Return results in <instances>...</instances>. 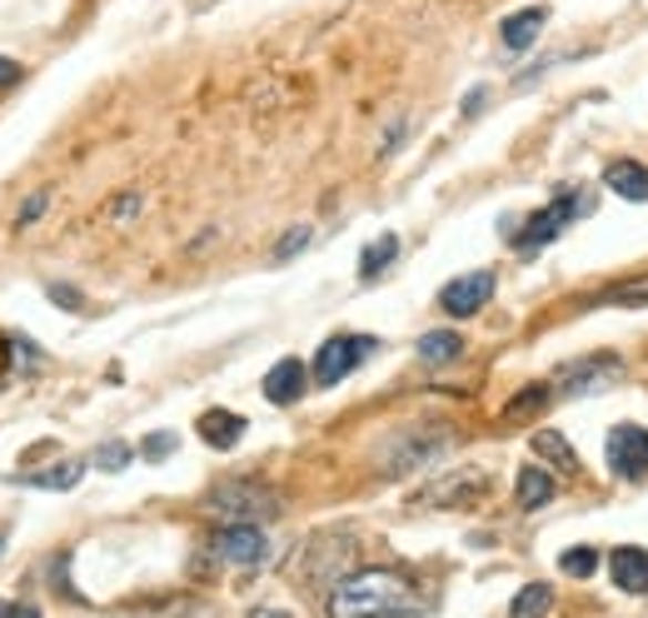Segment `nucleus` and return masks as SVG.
<instances>
[{
	"label": "nucleus",
	"instance_id": "aec40b11",
	"mask_svg": "<svg viewBox=\"0 0 648 618\" xmlns=\"http://www.w3.org/2000/svg\"><path fill=\"white\" fill-rule=\"evenodd\" d=\"M95 464H100V468H110V474H115V468H125V464H130V444H120V439L100 444V449H95Z\"/></svg>",
	"mask_w": 648,
	"mask_h": 618
},
{
	"label": "nucleus",
	"instance_id": "9d476101",
	"mask_svg": "<svg viewBox=\"0 0 648 618\" xmlns=\"http://www.w3.org/2000/svg\"><path fill=\"white\" fill-rule=\"evenodd\" d=\"M608 568H614L618 588H628V594H648V554L644 548H614Z\"/></svg>",
	"mask_w": 648,
	"mask_h": 618
},
{
	"label": "nucleus",
	"instance_id": "c85d7f7f",
	"mask_svg": "<svg viewBox=\"0 0 648 618\" xmlns=\"http://www.w3.org/2000/svg\"><path fill=\"white\" fill-rule=\"evenodd\" d=\"M249 618H289V614H285V608H255Z\"/></svg>",
	"mask_w": 648,
	"mask_h": 618
},
{
	"label": "nucleus",
	"instance_id": "f8f14e48",
	"mask_svg": "<svg viewBox=\"0 0 648 618\" xmlns=\"http://www.w3.org/2000/svg\"><path fill=\"white\" fill-rule=\"evenodd\" d=\"M544 20H548L544 6H524V10H514V16L504 20V30H498V35H504L508 50H528V45H534V35L544 30Z\"/></svg>",
	"mask_w": 648,
	"mask_h": 618
},
{
	"label": "nucleus",
	"instance_id": "4be33fe9",
	"mask_svg": "<svg viewBox=\"0 0 648 618\" xmlns=\"http://www.w3.org/2000/svg\"><path fill=\"white\" fill-rule=\"evenodd\" d=\"M305 245H309V225H295V229H289V235L275 245V259H289L295 249H305Z\"/></svg>",
	"mask_w": 648,
	"mask_h": 618
},
{
	"label": "nucleus",
	"instance_id": "cd10ccee",
	"mask_svg": "<svg viewBox=\"0 0 648 618\" xmlns=\"http://www.w3.org/2000/svg\"><path fill=\"white\" fill-rule=\"evenodd\" d=\"M6 618H40V608H30V604H10V614Z\"/></svg>",
	"mask_w": 648,
	"mask_h": 618
},
{
	"label": "nucleus",
	"instance_id": "20e7f679",
	"mask_svg": "<svg viewBox=\"0 0 648 618\" xmlns=\"http://www.w3.org/2000/svg\"><path fill=\"white\" fill-rule=\"evenodd\" d=\"M608 468L618 478H644L648 474V429L644 424H618L608 434Z\"/></svg>",
	"mask_w": 648,
	"mask_h": 618
},
{
	"label": "nucleus",
	"instance_id": "7ed1b4c3",
	"mask_svg": "<svg viewBox=\"0 0 648 618\" xmlns=\"http://www.w3.org/2000/svg\"><path fill=\"white\" fill-rule=\"evenodd\" d=\"M578 209H588V205H584V195H574V189H568V195H558L554 205H544L534 219H528L524 229H518L514 245H518V249H538V245H548V239H554L558 229L568 225V219H578Z\"/></svg>",
	"mask_w": 648,
	"mask_h": 618
},
{
	"label": "nucleus",
	"instance_id": "f3484780",
	"mask_svg": "<svg viewBox=\"0 0 648 618\" xmlns=\"http://www.w3.org/2000/svg\"><path fill=\"white\" fill-rule=\"evenodd\" d=\"M399 255V239L394 235H379L374 245L364 249V255H359V279H374V275H384L389 269V259Z\"/></svg>",
	"mask_w": 648,
	"mask_h": 618
},
{
	"label": "nucleus",
	"instance_id": "f03ea898",
	"mask_svg": "<svg viewBox=\"0 0 648 618\" xmlns=\"http://www.w3.org/2000/svg\"><path fill=\"white\" fill-rule=\"evenodd\" d=\"M374 349V339L369 334H335V339H325L319 344V354H315V384H339L344 374H354L359 369V359Z\"/></svg>",
	"mask_w": 648,
	"mask_h": 618
},
{
	"label": "nucleus",
	"instance_id": "1a4fd4ad",
	"mask_svg": "<svg viewBox=\"0 0 648 618\" xmlns=\"http://www.w3.org/2000/svg\"><path fill=\"white\" fill-rule=\"evenodd\" d=\"M199 439L209 449H235L245 439V419L229 414V409H209V414H199Z\"/></svg>",
	"mask_w": 648,
	"mask_h": 618
},
{
	"label": "nucleus",
	"instance_id": "c756f323",
	"mask_svg": "<svg viewBox=\"0 0 648 618\" xmlns=\"http://www.w3.org/2000/svg\"><path fill=\"white\" fill-rule=\"evenodd\" d=\"M6 614H10V608H6V604H0V618H6Z\"/></svg>",
	"mask_w": 648,
	"mask_h": 618
},
{
	"label": "nucleus",
	"instance_id": "0eeeda50",
	"mask_svg": "<svg viewBox=\"0 0 648 618\" xmlns=\"http://www.w3.org/2000/svg\"><path fill=\"white\" fill-rule=\"evenodd\" d=\"M209 508H219V514H229V518H255V514H275V498L255 484H225Z\"/></svg>",
	"mask_w": 648,
	"mask_h": 618
},
{
	"label": "nucleus",
	"instance_id": "423d86ee",
	"mask_svg": "<svg viewBox=\"0 0 648 618\" xmlns=\"http://www.w3.org/2000/svg\"><path fill=\"white\" fill-rule=\"evenodd\" d=\"M215 554L225 558V564H235V568H255V564H265L269 544H265V534H259L255 524H229V528H219L215 534Z\"/></svg>",
	"mask_w": 648,
	"mask_h": 618
},
{
	"label": "nucleus",
	"instance_id": "5701e85b",
	"mask_svg": "<svg viewBox=\"0 0 648 618\" xmlns=\"http://www.w3.org/2000/svg\"><path fill=\"white\" fill-rule=\"evenodd\" d=\"M175 449V434H150L145 439V459H165Z\"/></svg>",
	"mask_w": 648,
	"mask_h": 618
},
{
	"label": "nucleus",
	"instance_id": "b1692460",
	"mask_svg": "<svg viewBox=\"0 0 648 618\" xmlns=\"http://www.w3.org/2000/svg\"><path fill=\"white\" fill-rule=\"evenodd\" d=\"M40 209H45V195H30L25 209H20V225H30V219H40Z\"/></svg>",
	"mask_w": 648,
	"mask_h": 618
},
{
	"label": "nucleus",
	"instance_id": "393cba45",
	"mask_svg": "<svg viewBox=\"0 0 648 618\" xmlns=\"http://www.w3.org/2000/svg\"><path fill=\"white\" fill-rule=\"evenodd\" d=\"M638 299H648V285H634V289H618L614 305H638Z\"/></svg>",
	"mask_w": 648,
	"mask_h": 618
},
{
	"label": "nucleus",
	"instance_id": "ddd939ff",
	"mask_svg": "<svg viewBox=\"0 0 648 618\" xmlns=\"http://www.w3.org/2000/svg\"><path fill=\"white\" fill-rule=\"evenodd\" d=\"M514 494H518V504H524V508H544L548 498H554V474H544L538 464H524V468H518Z\"/></svg>",
	"mask_w": 648,
	"mask_h": 618
},
{
	"label": "nucleus",
	"instance_id": "a878e982",
	"mask_svg": "<svg viewBox=\"0 0 648 618\" xmlns=\"http://www.w3.org/2000/svg\"><path fill=\"white\" fill-rule=\"evenodd\" d=\"M140 209V195H125V199H115V219H130Z\"/></svg>",
	"mask_w": 648,
	"mask_h": 618
},
{
	"label": "nucleus",
	"instance_id": "a211bd4d",
	"mask_svg": "<svg viewBox=\"0 0 648 618\" xmlns=\"http://www.w3.org/2000/svg\"><path fill=\"white\" fill-rule=\"evenodd\" d=\"M80 474H85V464H60V468H40V474H30L25 484H35V488H75Z\"/></svg>",
	"mask_w": 648,
	"mask_h": 618
},
{
	"label": "nucleus",
	"instance_id": "dca6fc26",
	"mask_svg": "<svg viewBox=\"0 0 648 618\" xmlns=\"http://www.w3.org/2000/svg\"><path fill=\"white\" fill-rule=\"evenodd\" d=\"M548 604H554L548 584H524V588H518V598L508 604V618H544Z\"/></svg>",
	"mask_w": 648,
	"mask_h": 618
},
{
	"label": "nucleus",
	"instance_id": "6ab92c4d",
	"mask_svg": "<svg viewBox=\"0 0 648 618\" xmlns=\"http://www.w3.org/2000/svg\"><path fill=\"white\" fill-rule=\"evenodd\" d=\"M558 568H564V574H574V578H588L598 568V554H594V548H568V554L558 558Z\"/></svg>",
	"mask_w": 648,
	"mask_h": 618
},
{
	"label": "nucleus",
	"instance_id": "2eb2a0df",
	"mask_svg": "<svg viewBox=\"0 0 648 618\" xmlns=\"http://www.w3.org/2000/svg\"><path fill=\"white\" fill-rule=\"evenodd\" d=\"M459 349H464V339H459L454 329H429V334L419 339V359H424V364H449V359H459Z\"/></svg>",
	"mask_w": 648,
	"mask_h": 618
},
{
	"label": "nucleus",
	"instance_id": "4468645a",
	"mask_svg": "<svg viewBox=\"0 0 648 618\" xmlns=\"http://www.w3.org/2000/svg\"><path fill=\"white\" fill-rule=\"evenodd\" d=\"M534 454L544 459V464H554L558 474H574V468H578L574 449H568V439L558 434V429H538V434H534Z\"/></svg>",
	"mask_w": 648,
	"mask_h": 618
},
{
	"label": "nucleus",
	"instance_id": "f257e3e1",
	"mask_svg": "<svg viewBox=\"0 0 648 618\" xmlns=\"http://www.w3.org/2000/svg\"><path fill=\"white\" fill-rule=\"evenodd\" d=\"M419 608H424V598L414 594V584L404 574H389V568L349 574L329 594V618H404Z\"/></svg>",
	"mask_w": 648,
	"mask_h": 618
},
{
	"label": "nucleus",
	"instance_id": "412c9836",
	"mask_svg": "<svg viewBox=\"0 0 648 618\" xmlns=\"http://www.w3.org/2000/svg\"><path fill=\"white\" fill-rule=\"evenodd\" d=\"M544 384H534V389H524V394H518V399H508V404H504V419H524L528 414V409H538V404H544Z\"/></svg>",
	"mask_w": 648,
	"mask_h": 618
},
{
	"label": "nucleus",
	"instance_id": "6e6552de",
	"mask_svg": "<svg viewBox=\"0 0 648 618\" xmlns=\"http://www.w3.org/2000/svg\"><path fill=\"white\" fill-rule=\"evenodd\" d=\"M299 394H305V364L299 359H279L265 374V399L269 404H295Z\"/></svg>",
	"mask_w": 648,
	"mask_h": 618
},
{
	"label": "nucleus",
	"instance_id": "bb28decb",
	"mask_svg": "<svg viewBox=\"0 0 648 618\" xmlns=\"http://www.w3.org/2000/svg\"><path fill=\"white\" fill-rule=\"evenodd\" d=\"M16 75H20V65H16V60H6V55H0V90H6Z\"/></svg>",
	"mask_w": 648,
	"mask_h": 618
},
{
	"label": "nucleus",
	"instance_id": "9b49d317",
	"mask_svg": "<svg viewBox=\"0 0 648 618\" xmlns=\"http://www.w3.org/2000/svg\"><path fill=\"white\" fill-rule=\"evenodd\" d=\"M604 185L624 199H648V165H638V159H614V165L604 169Z\"/></svg>",
	"mask_w": 648,
	"mask_h": 618
},
{
	"label": "nucleus",
	"instance_id": "39448f33",
	"mask_svg": "<svg viewBox=\"0 0 648 618\" xmlns=\"http://www.w3.org/2000/svg\"><path fill=\"white\" fill-rule=\"evenodd\" d=\"M488 295H494V275H488V269H474V275L449 279V285L439 289V305H444L449 315L469 319V315H479V309L488 305Z\"/></svg>",
	"mask_w": 648,
	"mask_h": 618
}]
</instances>
